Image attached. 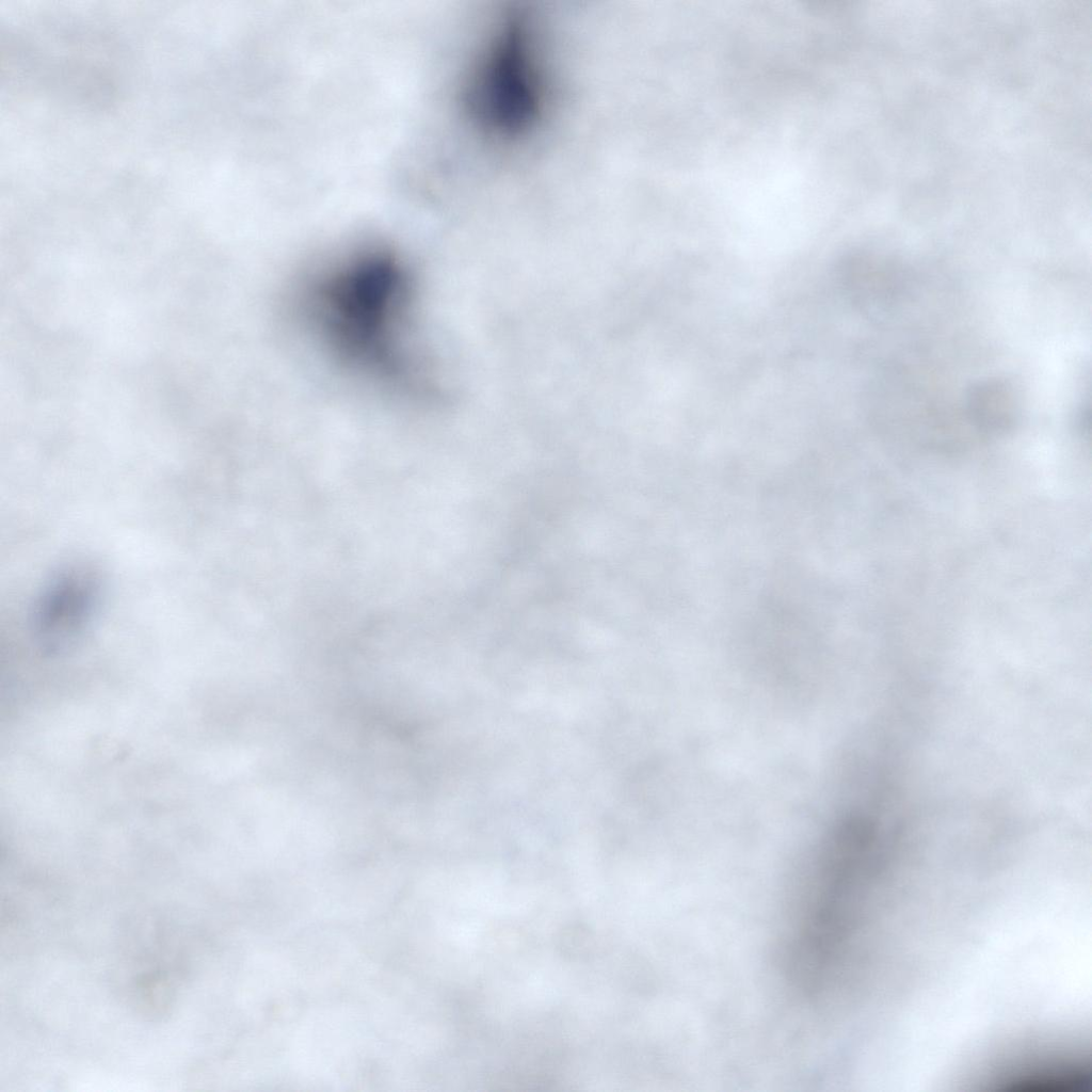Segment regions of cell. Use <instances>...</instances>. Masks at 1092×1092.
I'll use <instances>...</instances> for the list:
<instances>
[{"mask_svg": "<svg viewBox=\"0 0 1092 1092\" xmlns=\"http://www.w3.org/2000/svg\"><path fill=\"white\" fill-rule=\"evenodd\" d=\"M537 34L527 12L505 11L471 63L466 111L478 130L497 142L521 141L545 119L550 87Z\"/></svg>", "mask_w": 1092, "mask_h": 1092, "instance_id": "obj_2", "label": "cell"}, {"mask_svg": "<svg viewBox=\"0 0 1092 1092\" xmlns=\"http://www.w3.org/2000/svg\"><path fill=\"white\" fill-rule=\"evenodd\" d=\"M412 278L394 253H354L312 280L305 310L328 348L355 370L384 381L410 373Z\"/></svg>", "mask_w": 1092, "mask_h": 1092, "instance_id": "obj_1", "label": "cell"}, {"mask_svg": "<svg viewBox=\"0 0 1092 1092\" xmlns=\"http://www.w3.org/2000/svg\"><path fill=\"white\" fill-rule=\"evenodd\" d=\"M98 598L97 577L87 567H70L52 579L36 611L41 644L52 653L71 647L91 623Z\"/></svg>", "mask_w": 1092, "mask_h": 1092, "instance_id": "obj_3", "label": "cell"}]
</instances>
